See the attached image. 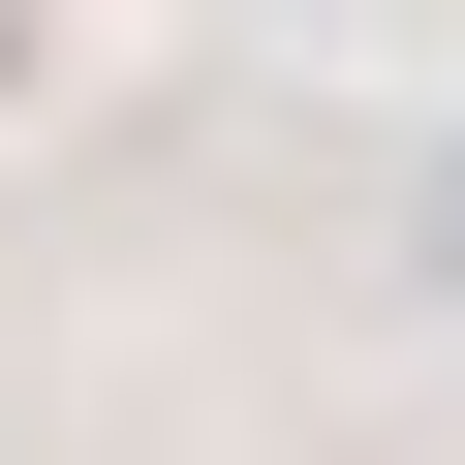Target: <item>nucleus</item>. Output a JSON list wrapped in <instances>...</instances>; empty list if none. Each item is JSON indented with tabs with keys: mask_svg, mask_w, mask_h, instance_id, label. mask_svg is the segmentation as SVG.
Wrapping results in <instances>:
<instances>
[{
	"mask_svg": "<svg viewBox=\"0 0 465 465\" xmlns=\"http://www.w3.org/2000/svg\"><path fill=\"white\" fill-rule=\"evenodd\" d=\"M403 280H434V311H465V124H434V155H403Z\"/></svg>",
	"mask_w": 465,
	"mask_h": 465,
	"instance_id": "nucleus-1",
	"label": "nucleus"
}]
</instances>
